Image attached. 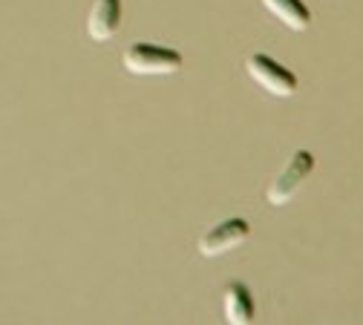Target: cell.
I'll return each mask as SVG.
<instances>
[{"mask_svg": "<svg viewBox=\"0 0 363 325\" xmlns=\"http://www.w3.org/2000/svg\"><path fill=\"white\" fill-rule=\"evenodd\" d=\"M121 64L133 75H173L185 67L179 52L164 50V46H156V43H133L124 52Z\"/></svg>", "mask_w": 363, "mask_h": 325, "instance_id": "1", "label": "cell"}, {"mask_svg": "<svg viewBox=\"0 0 363 325\" xmlns=\"http://www.w3.org/2000/svg\"><path fill=\"white\" fill-rule=\"evenodd\" d=\"M311 170H314V156H311L308 150H297V153L291 156V161L286 164V170H283L274 181H271L265 199L274 205V207L291 202V199L297 196V190L303 188V181L311 176Z\"/></svg>", "mask_w": 363, "mask_h": 325, "instance_id": "2", "label": "cell"}, {"mask_svg": "<svg viewBox=\"0 0 363 325\" xmlns=\"http://www.w3.org/2000/svg\"><path fill=\"white\" fill-rule=\"evenodd\" d=\"M245 69H248V75H251L262 89L271 92V96H280V98L294 96L297 75H294L291 69H286L283 64H277L274 58L257 52V55H251V58L245 61Z\"/></svg>", "mask_w": 363, "mask_h": 325, "instance_id": "3", "label": "cell"}, {"mask_svg": "<svg viewBox=\"0 0 363 325\" xmlns=\"http://www.w3.org/2000/svg\"><path fill=\"white\" fill-rule=\"evenodd\" d=\"M248 236H251V227H248L245 219H225L216 227H211L208 234H202L199 253L208 256V259L211 256H222V253L234 251L237 245H242Z\"/></svg>", "mask_w": 363, "mask_h": 325, "instance_id": "4", "label": "cell"}, {"mask_svg": "<svg viewBox=\"0 0 363 325\" xmlns=\"http://www.w3.org/2000/svg\"><path fill=\"white\" fill-rule=\"evenodd\" d=\"M121 23V0H96L86 18V35L96 43L110 40Z\"/></svg>", "mask_w": 363, "mask_h": 325, "instance_id": "5", "label": "cell"}, {"mask_svg": "<svg viewBox=\"0 0 363 325\" xmlns=\"http://www.w3.org/2000/svg\"><path fill=\"white\" fill-rule=\"evenodd\" d=\"M225 319L231 325H248L254 319V300H251L248 285L231 283L225 288Z\"/></svg>", "mask_w": 363, "mask_h": 325, "instance_id": "6", "label": "cell"}, {"mask_svg": "<svg viewBox=\"0 0 363 325\" xmlns=\"http://www.w3.org/2000/svg\"><path fill=\"white\" fill-rule=\"evenodd\" d=\"M262 4H265V9H268L271 15L280 18L289 29L303 32V29L311 26V12L306 9L303 0H262Z\"/></svg>", "mask_w": 363, "mask_h": 325, "instance_id": "7", "label": "cell"}]
</instances>
